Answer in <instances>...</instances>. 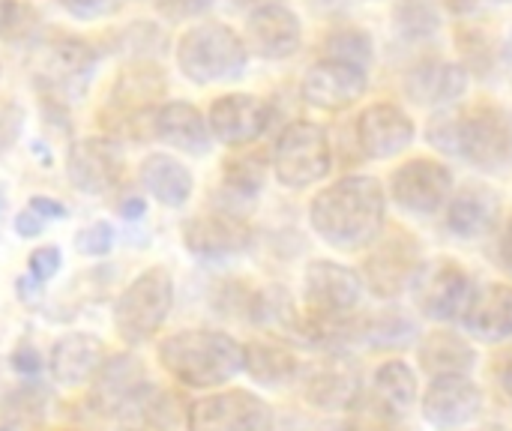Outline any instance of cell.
<instances>
[{"instance_id":"cell-2","label":"cell","mask_w":512,"mask_h":431,"mask_svg":"<svg viewBox=\"0 0 512 431\" xmlns=\"http://www.w3.org/2000/svg\"><path fill=\"white\" fill-rule=\"evenodd\" d=\"M426 138L483 171H501L512 162V123L498 105L447 108L429 120Z\"/></svg>"},{"instance_id":"cell-51","label":"cell","mask_w":512,"mask_h":431,"mask_svg":"<svg viewBox=\"0 0 512 431\" xmlns=\"http://www.w3.org/2000/svg\"><path fill=\"white\" fill-rule=\"evenodd\" d=\"M498 381H501L504 393L510 396V402H512V354L501 360V366H498Z\"/></svg>"},{"instance_id":"cell-28","label":"cell","mask_w":512,"mask_h":431,"mask_svg":"<svg viewBox=\"0 0 512 431\" xmlns=\"http://www.w3.org/2000/svg\"><path fill=\"white\" fill-rule=\"evenodd\" d=\"M243 372L264 387H282L300 375V360L279 339H252L243 345Z\"/></svg>"},{"instance_id":"cell-10","label":"cell","mask_w":512,"mask_h":431,"mask_svg":"<svg viewBox=\"0 0 512 431\" xmlns=\"http://www.w3.org/2000/svg\"><path fill=\"white\" fill-rule=\"evenodd\" d=\"M372 246L375 249L363 264V276L372 294L396 297L417 282L423 261H420V243L414 240V234H408L405 228H396L384 240L378 237Z\"/></svg>"},{"instance_id":"cell-8","label":"cell","mask_w":512,"mask_h":431,"mask_svg":"<svg viewBox=\"0 0 512 431\" xmlns=\"http://www.w3.org/2000/svg\"><path fill=\"white\" fill-rule=\"evenodd\" d=\"M333 168L330 138L324 126L312 120H297L282 129L273 147V171L282 186L306 189L321 183Z\"/></svg>"},{"instance_id":"cell-31","label":"cell","mask_w":512,"mask_h":431,"mask_svg":"<svg viewBox=\"0 0 512 431\" xmlns=\"http://www.w3.org/2000/svg\"><path fill=\"white\" fill-rule=\"evenodd\" d=\"M120 431H171L174 426V408L168 393L147 384L120 414Z\"/></svg>"},{"instance_id":"cell-42","label":"cell","mask_w":512,"mask_h":431,"mask_svg":"<svg viewBox=\"0 0 512 431\" xmlns=\"http://www.w3.org/2000/svg\"><path fill=\"white\" fill-rule=\"evenodd\" d=\"M366 336H369L372 345L393 348V345H405V342L414 336V327H411V321H405L402 315L387 312V315H381L378 321H372V324L366 327Z\"/></svg>"},{"instance_id":"cell-32","label":"cell","mask_w":512,"mask_h":431,"mask_svg":"<svg viewBox=\"0 0 512 431\" xmlns=\"http://www.w3.org/2000/svg\"><path fill=\"white\" fill-rule=\"evenodd\" d=\"M372 399L378 405H384L390 414L405 417L414 402H417V378L414 372L402 363V360H390L375 372V384H372Z\"/></svg>"},{"instance_id":"cell-22","label":"cell","mask_w":512,"mask_h":431,"mask_svg":"<svg viewBox=\"0 0 512 431\" xmlns=\"http://www.w3.org/2000/svg\"><path fill=\"white\" fill-rule=\"evenodd\" d=\"M105 363V348L93 333H66L48 354L51 381L60 387H84L96 378Z\"/></svg>"},{"instance_id":"cell-13","label":"cell","mask_w":512,"mask_h":431,"mask_svg":"<svg viewBox=\"0 0 512 431\" xmlns=\"http://www.w3.org/2000/svg\"><path fill=\"white\" fill-rule=\"evenodd\" d=\"M210 135L228 147H246L270 126V105L252 93H225L210 105Z\"/></svg>"},{"instance_id":"cell-21","label":"cell","mask_w":512,"mask_h":431,"mask_svg":"<svg viewBox=\"0 0 512 431\" xmlns=\"http://www.w3.org/2000/svg\"><path fill=\"white\" fill-rule=\"evenodd\" d=\"M357 141L366 156L372 159H390L402 153L414 141V123L411 117L390 102H378L366 108L357 120Z\"/></svg>"},{"instance_id":"cell-5","label":"cell","mask_w":512,"mask_h":431,"mask_svg":"<svg viewBox=\"0 0 512 431\" xmlns=\"http://www.w3.org/2000/svg\"><path fill=\"white\" fill-rule=\"evenodd\" d=\"M168 93V81L159 66L138 60L120 69L102 111V123L114 138H153V117L159 99Z\"/></svg>"},{"instance_id":"cell-20","label":"cell","mask_w":512,"mask_h":431,"mask_svg":"<svg viewBox=\"0 0 512 431\" xmlns=\"http://www.w3.org/2000/svg\"><path fill=\"white\" fill-rule=\"evenodd\" d=\"M243 42L252 54L264 60H285L300 48L303 27H300V18L288 6L273 3V6L252 9Z\"/></svg>"},{"instance_id":"cell-19","label":"cell","mask_w":512,"mask_h":431,"mask_svg":"<svg viewBox=\"0 0 512 431\" xmlns=\"http://www.w3.org/2000/svg\"><path fill=\"white\" fill-rule=\"evenodd\" d=\"M147 384V366L135 354H117L90 381V405L102 417H117Z\"/></svg>"},{"instance_id":"cell-37","label":"cell","mask_w":512,"mask_h":431,"mask_svg":"<svg viewBox=\"0 0 512 431\" xmlns=\"http://www.w3.org/2000/svg\"><path fill=\"white\" fill-rule=\"evenodd\" d=\"M456 48L462 54V69L474 75H489L495 66V45L492 36L480 24H459L456 27Z\"/></svg>"},{"instance_id":"cell-43","label":"cell","mask_w":512,"mask_h":431,"mask_svg":"<svg viewBox=\"0 0 512 431\" xmlns=\"http://www.w3.org/2000/svg\"><path fill=\"white\" fill-rule=\"evenodd\" d=\"M60 264H63V252L57 246H39L30 252L27 258V270H30V279L33 282H51L57 273H60Z\"/></svg>"},{"instance_id":"cell-49","label":"cell","mask_w":512,"mask_h":431,"mask_svg":"<svg viewBox=\"0 0 512 431\" xmlns=\"http://www.w3.org/2000/svg\"><path fill=\"white\" fill-rule=\"evenodd\" d=\"M498 258H501V264H504V267L512 273V216L507 219L504 231H501V240H498Z\"/></svg>"},{"instance_id":"cell-4","label":"cell","mask_w":512,"mask_h":431,"mask_svg":"<svg viewBox=\"0 0 512 431\" xmlns=\"http://www.w3.org/2000/svg\"><path fill=\"white\" fill-rule=\"evenodd\" d=\"M363 282L354 270L336 261H312L303 273V318L300 333L312 339H330L348 330L354 309L360 306Z\"/></svg>"},{"instance_id":"cell-50","label":"cell","mask_w":512,"mask_h":431,"mask_svg":"<svg viewBox=\"0 0 512 431\" xmlns=\"http://www.w3.org/2000/svg\"><path fill=\"white\" fill-rule=\"evenodd\" d=\"M144 213H147V201H144V198H135V195H132V198H123V201H120V216H123V219L135 222V219H141Z\"/></svg>"},{"instance_id":"cell-1","label":"cell","mask_w":512,"mask_h":431,"mask_svg":"<svg viewBox=\"0 0 512 431\" xmlns=\"http://www.w3.org/2000/svg\"><path fill=\"white\" fill-rule=\"evenodd\" d=\"M384 189L375 177L354 174L342 177L315 195L309 207V222L315 234L342 252H357L372 246L384 231Z\"/></svg>"},{"instance_id":"cell-15","label":"cell","mask_w":512,"mask_h":431,"mask_svg":"<svg viewBox=\"0 0 512 431\" xmlns=\"http://www.w3.org/2000/svg\"><path fill=\"white\" fill-rule=\"evenodd\" d=\"M183 246L198 258H228L252 243V228L246 219L216 210V213H198L183 222L180 228Z\"/></svg>"},{"instance_id":"cell-17","label":"cell","mask_w":512,"mask_h":431,"mask_svg":"<svg viewBox=\"0 0 512 431\" xmlns=\"http://www.w3.org/2000/svg\"><path fill=\"white\" fill-rule=\"evenodd\" d=\"M366 87V69L339 60H321L303 78V99L321 111H342L351 108L366 93Z\"/></svg>"},{"instance_id":"cell-24","label":"cell","mask_w":512,"mask_h":431,"mask_svg":"<svg viewBox=\"0 0 512 431\" xmlns=\"http://www.w3.org/2000/svg\"><path fill=\"white\" fill-rule=\"evenodd\" d=\"M468 90V72L459 63L423 60L405 78V93L420 105H450Z\"/></svg>"},{"instance_id":"cell-59","label":"cell","mask_w":512,"mask_h":431,"mask_svg":"<svg viewBox=\"0 0 512 431\" xmlns=\"http://www.w3.org/2000/svg\"><path fill=\"white\" fill-rule=\"evenodd\" d=\"M498 3H512V0H498Z\"/></svg>"},{"instance_id":"cell-58","label":"cell","mask_w":512,"mask_h":431,"mask_svg":"<svg viewBox=\"0 0 512 431\" xmlns=\"http://www.w3.org/2000/svg\"><path fill=\"white\" fill-rule=\"evenodd\" d=\"M0 431H15V429H9V426H0Z\"/></svg>"},{"instance_id":"cell-14","label":"cell","mask_w":512,"mask_h":431,"mask_svg":"<svg viewBox=\"0 0 512 431\" xmlns=\"http://www.w3.org/2000/svg\"><path fill=\"white\" fill-rule=\"evenodd\" d=\"M69 180L84 195H108L123 180V156L114 138H81L69 150Z\"/></svg>"},{"instance_id":"cell-46","label":"cell","mask_w":512,"mask_h":431,"mask_svg":"<svg viewBox=\"0 0 512 431\" xmlns=\"http://www.w3.org/2000/svg\"><path fill=\"white\" fill-rule=\"evenodd\" d=\"M9 360H12V369H15L18 375H24V378H36V375L42 372V366H45V363H42V354H39L33 345H27V342L18 345V348L12 351Z\"/></svg>"},{"instance_id":"cell-40","label":"cell","mask_w":512,"mask_h":431,"mask_svg":"<svg viewBox=\"0 0 512 431\" xmlns=\"http://www.w3.org/2000/svg\"><path fill=\"white\" fill-rule=\"evenodd\" d=\"M36 9L24 0H0V39L15 42L33 33L36 27Z\"/></svg>"},{"instance_id":"cell-18","label":"cell","mask_w":512,"mask_h":431,"mask_svg":"<svg viewBox=\"0 0 512 431\" xmlns=\"http://www.w3.org/2000/svg\"><path fill=\"white\" fill-rule=\"evenodd\" d=\"M483 408V396L468 375L435 378L423 396V417L441 431L468 426Z\"/></svg>"},{"instance_id":"cell-36","label":"cell","mask_w":512,"mask_h":431,"mask_svg":"<svg viewBox=\"0 0 512 431\" xmlns=\"http://www.w3.org/2000/svg\"><path fill=\"white\" fill-rule=\"evenodd\" d=\"M327 60H339V63H351L366 69L372 63V36L360 27H336L324 36L321 42Z\"/></svg>"},{"instance_id":"cell-7","label":"cell","mask_w":512,"mask_h":431,"mask_svg":"<svg viewBox=\"0 0 512 431\" xmlns=\"http://www.w3.org/2000/svg\"><path fill=\"white\" fill-rule=\"evenodd\" d=\"M174 306V276L168 267H150L135 276L114 303V330L126 345L150 342L168 321Z\"/></svg>"},{"instance_id":"cell-41","label":"cell","mask_w":512,"mask_h":431,"mask_svg":"<svg viewBox=\"0 0 512 431\" xmlns=\"http://www.w3.org/2000/svg\"><path fill=\"white\" fill-rule=\"evenodd\" d=\"M114 249V228L105 219H96L75 234V252L84 258H105Z\"/></svg>"},{"instance_id":"cell-48","label":"cell","mask_w":512,"mask_h":431,"mask_svg":"<svg viewBox=\"0 0 512 431\" xmlns=\"http://www.w3.org/2000/svg\"><path fill=\"white\" fill-rule=\"evenodd\" d=\"M30 210L36 213V216H48V219H63L66 216V207L60 204V201H54V198H42V195H36V198H30Z\"/></svg>"},{"instance_id":"cell-38","label":"cell","mask_w":512,"mask_h":431,"mask_svg":"<svg viewBox=\"0 0 512 431\" xmlns=\"http://www.w3.org/2000/svg\"><path fill=\"white\" fill-rule=\"evenodd\" d=\"M213 306L237 321H255L258 324V309H261V291L249 288L240 279H228L216 288L213 294Z\"/></svg>"},{"instance_id":"cell-6","label":"cell","mask_w":512,"mask_h":431,"mask_svg":"<svg viewBox=\"0 0 512 431\" xmlns=\"http://www.w3.org/2000/svg\"><path fill=\"white\" fill-rule=\"evenodd\" d=\"M249 63L246 42L222 21L189 27L177 42V66L195 84H219L243 75Z\"/></svg>"},{"instance_id":"cell-30","label":"cell","mask_w":512,"mask_h":431,"mask_svg":"<svg viewBox=\"0 0 512 431\" xmlns=\"http://www.w3.org/2000/svg\"><path fill=\"white\" fill-rule=\"evenodd\" d=\"M96 63V54L87 42L72 36H57L48 45V75L66 90H75V84H84L90 69Z\"/></svg>"},{"instance_id":"cell-29","label":"cell","mask_w":512,"mask_h":431,"mask_svg":"<svg viewBox=\"0 0 512 431\" xmlns=\"http://www.w3.org/2000/svg\"><path fill=\"white\" fill-rule=\"evenodd\" d=\"M474 348L468 345V339L456 336V333H429L420 342V366L432 375V378H444V375H468L474 369Z\"/></svg>"},{"instance_id":"cell-34","label":"cell","mask_w":512,"mask_h":431,"mask_svg":"<svg viewBox=\"0 0 512 431\" xmlns=\"http://www.w3.org/2000/svg\"><path fill=\"white\" fill-rule=\"evenodd\" d=\"M222 180L234 195H243V198L258 195L267 180V156L261 150H243V153L225 159Z\"/></svg>"},{"instance_id":"cell-11","label":"cell","mask_w":512,"mask_h":431,"mask_svg":"<svg viewBox=\"0 0 512 431\" xmlns=\"http://www.w3.org/2000/svg\"><path fill=\"white\" fill-rule=\"evenodd\" d=\"M417 306L432 321H456L471 309L477 288L471 276L450 258L435 261L417 276Z\"/></svg>"},{"instance_id":"cell-57","label":"cell","mask_w":512,"mask_h":431,"mask_svg":"<svg viewBox=\"0 0 512 431\" xmlns=\"http://www.w3.org/2000/svg\"><path fill=\"white\" fill-rule=\"evenodd\" d=\"M39 431H72V429H39Z\"/></svg>"},{"instance_id":"cell-3","label":"cell","mask_w":512,"mask_h":431,"mask_svg":"<svg viewBox=\"0 0 512 431\" xmlns=\"http://www.w3.org/2000/svg\"><path fill=\"white\" fill-rule=\"evenodd\" d=\"M159 366L189 390H213L243 372V345L222 330H180L159 342Z\"/></svg>"},{"instance_id":"cell-53","label":"cell","mask_w":512,"mask_h":431,"mask_svg":"<svg viewBox=\"0 0 512 431\" xmlns=\"http://www.w3.org/2000/svg\"><path fill=\"white\" fill-rule=\"evenodd\" d=\"M504 66H507V72H510V81H512V30H510V36H507V42H504Z\"/></svg>"},{"instance_id":"cell-26","label":"cell","mask_w":512,"mask_h":431,"mask_svg":"<svg viewBox=\"0 0 512 431\" xmlns=\"http://www.w3.org/2000/svg\"><path fill=\"white\" fill-rule=\"evenodd\" d=\"M465 327L471 336L483 342H504L512 336V288L510 285H489L477 291L471 309L465 312Z\"/></svg>"},{"instance_id":"cell-52","label":"cell","mask_w":512,"mask_h":431,"mask_svg":"<svg viewBox=\"0 0 512 431\" xmlns=\"http://www.w3.org/2000/svg\"><path fill=\"white\" fill-rule=\"evenodd\" d=\"M441 3H444V9H450L453 15H468V12L477 9L480 0H441Z\"/></svg>"},{"instance_id":"cell-60","label":"cell","mask_w":512,"mask_h":431,"mask_svg":"<svg viewBox=\"0 0 512 431\" xmlns=\"http://www.w3.org/2000/svg\"><path fill=\"white\" fill-rule=\"evenodd\" d=\"M0 72H3V66H0Z\"/></svg>"},{"instance_id":"cell-27","label":"cell","mask_w":512,"mask_h":431,"mask_svg":"<svg viewBox=\"0 0 512 431\" xmlns=\"http://www.w3.org/2000/svg\"><path fill=\"white\" fill-rule=\"evenodd\" d=\"M141 183L165 207H183L195 189L192 171L168 153H150L141 162Z\"/></svg>"},{"instance_id":"cell-16","label":"cell","mask_w":512,"mask_h":431,"mask_svg":"<svg viewBox=\"0 0 512 431\" xmlns=\"http://www.w3.org/2000/svg\"><path fill=\"white\" fill-rule=\"evenodd\" d=\"M303 396L321 411H348L360 399V369L351 357L333 354L309 366Z\"/></svg>"},{"instance_id":"cell-35","label":"cell","mask_w":512,"mask_h":431,"mask_svg":"<svg viewBox=\"0 0 512 431\" xmlns=\"http://www.w3.org/2000/svg\"><path fill=\"white\" fill-rule=\"evenodd\" d=\"M393 24L405 39H429L441 27L435 0H393Z\"/></svg>"},{"instance_id":"cell-47","label":"cell","mask_w":512,"mask_h":431,"mask_svg":"<svg viewBox=\"0 0 512 431\" xmlns=\"http://www.w3.org/2000/svg\"><path fill=\"white\" fill-rule=\"evenodd\" d=\"M42 228H45V222H42V216H36L33 210H21V213L15 216V234H18V237H24V240L39 237V234H42Z\"/></svg>"},{"instance_id":"cell-55","label":"cell","mask_w":512,"mask_h":431,"mask_svg":"<svg viewBox=\"0 0 512 431\" xmlns=\"http://www.w3.org/2000/svg\"><path fill=\"white\" fill-rule=\"evenodd\" d=\"M351 0H318V6L321 9H342V6H348Z\"/></svg>"},{"instance_id":"cell-12","label":"cell","mask_w":512,"mask_h":431,"mask_svg":"<svg viewBox=\"0 0 512 431\" xmlns=\"http://www.w3.org/2000/svg\"><path fill=\"white\" fill-rule=\"evenodd\" d=\"M390 192L396 204L408 213L429 216L444 207L453 192V174L435 159H411L390 177Z\"/></svg>"},{"instance_id":"cell-23","label":"cell","mask_w":512,"mask_h":431,"mask_svg":"<svg viewBox=\"0 0 512 431\" xmlns=\"http://www.w3.org/2000/svg\"><path fill=\"white\" fill-rule=\"evenodd\" d=\"M153 138L165 141L168 147H174L186 156H204V153H210V144H213L207 117L189 102L159 105V111L153 117Z\"/></svg>"},{"instance_id":"cell-33","label":"cell","mask_w":512,"mask_h":431,"mask_svg":"<svg viewBox=\"0 0 512 431\" xmlns=\"http://www.w3.org/2000/svg\"><path fill=\"white\" fill-rule=\"evenodd\" d=\"M45 405H48V396L45 390L39 387V381H30V384H21L15 393H9L0 405V414H3V426L9 429H36L45 417Z\"/></svg>"},{"instance_id":"cell-9","label":"cell","mask_w":512,"mask_h":431,"mask_svg":"<svg viewBox=\"0 0 512 431\" xmlns=\"http://www.w3.org/2000/svg\"><path fill=\"white\" fill-rule=\"evenodd\" d=\"M189 431H273V408L249 390L210 393L189 405Z\"/></svg>"},{"instance_id":"cell-45","label":"cell","mask_w":512,"mask_h":431,"mask_svg":"<svg viewBox=\"0 0 512 431\" xmlns=\"http://www.w3.org/2000/svg\"><path fill=\"white\" fill-rule=\"evenodd\" d=\"M75 18H105L120 9V0H57Z\"/></svg>"},{"instance_id":"cell-44","label":"cell","mask_w":512,"mask_h":431,"mask_svg":"<svg viewBox=\"0 0 512 431\" xmlns=\"http://www.w3.org/2000/svg\"><path fill=\"white\" fill-rule=\"evenodd\" d=\"M213 0H153V9L168 21H189L201 12H207Z\"/></svg>"},{"instance_id":"cell-56","label":"cell","mask_w":512,"mask_h":431,"mask_svg":"<svg viewBox=\"0 0 512 431\" xmlns=\"http://www.w3.org/2000/svg\"><path fill=\"white\" fill-rule=\"evenodd\" d=\"M3 144H6V138H3V123H0V153H3Z\"/></svg>"},{"instance_id":"cell-25","label":"cell","mask_w":512,"mask_h":431,"mask_svg":"<svg viewBox=\"0 0 512 431\" xmlns=\"http://www.w3.org/2000/svg\"><path fill=\"white\" fill-rule=\"evenodd\" d=\"M498 210H501V201L492 189L486 186H465L462 192L453 195L450 207H447V228L462 237V240H474V237H483L495 219H498Z\"/></svg>"},{"instance_id":"cell-39","label":"cell","mask_w":512,"mask_h":431,"mask_svg":"<svg viewBox=\"0 0 512 431\" xmlns=\"http://www.w3.org/2000/svg\"><path fill=\"white\" fill-rule=\"evenodd\" d=\"M348 431H405L402 417L390 414L384 405H378L372 396L369 399H357L351 405V420H348Z\"/></svg>"},{"instance_id":"cell-54","label":"cell","mask_w":512,"mask_h":431,"mask_svg":"<svg viewBox=\"0 0 512 431\" xmlns=\"http://www.w3.org/2000/svg\"><path fill=\"white\" fill-rule=\"evenodd\" d=\"M237 6H255V9H261V6H273V3H279V0H234Z\"/></svg>"}]
</instances>
